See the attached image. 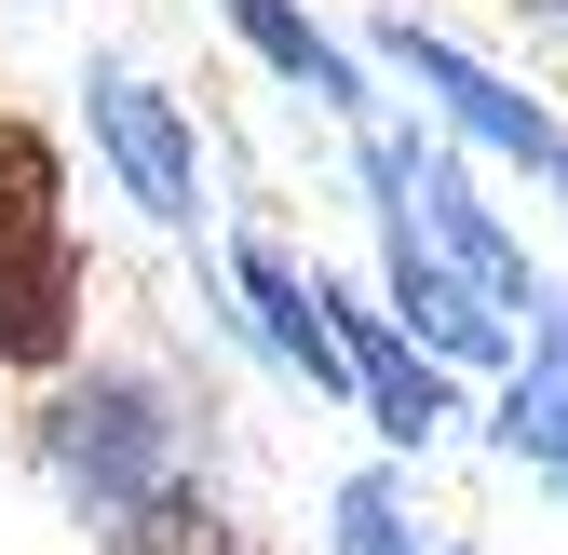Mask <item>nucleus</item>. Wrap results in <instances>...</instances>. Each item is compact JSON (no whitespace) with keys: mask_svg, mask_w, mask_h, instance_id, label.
<instances>
[{"mask_svg":"<svg viewBox=\"0 0 568 555\" xmlns=\"http://www.w3.org/2000/svg\"><path fill=\"white\" fill-rule=\"evenodd\" d=\"M68 339H82L68 163L41 122H0V366H68Z\"/></svg>","mask_w":568,"mask_h":555,"instance_id":"nucleus-1","label":"nucleus"},{"mask_svg":"<svg viewBox=\"0 0 568 555\" xmlns=\"http://www.w3.org/2000/svg\"><path fill=\"white\" fill-rule=\"evenodd\" d=\"M41 461H54L95 515H122V502H150L163 474H176V421H163L150 380H68V393L41 406Z\"/></svg>","mask_w":568,"mask_h":555,"instance_id":"nucleus-2","label":"nucleus"},{"mask_svg":"<svg viewBox=\"0 0 568 555\" xmlns=\"http://www.w3.org/2000/svg\"><path fill=\"white\" fill-rule=\"evenodd\" d=\"M95 150H109V176L150 203V218H203V163H190V122H176V95H150L135 68H95Z\"/></svg>","mask_w":568,"mask_h":555,"instance_id":"nucleus-3","label":"nucleus"},{"mask_svg":"<svg viewBox=\"0 0 568 555\" xmlns=\"http://www.w3.org/2000/svg\"><path fill=\"white\" fill-rule=\"evenodd\" d=\"M393 54H406L419 82H434V95H447V109H460V122L487 135V150H515V163H541V176L568 190V135H555V122H541V109H528L515 82H487V68H474V54H447L434 28H393Z\"/></svg>","mask_w":568,"mask_h":555,"instance_id":"nucleus-4","label":"nucleus"},{"mask_svg":"<svg viewBox=\"0 0 568 555\" xmlns=\"http://www.w3.org/2000/svg\"><path fill=\"white\" fill-rule=\"evenodd\" d=\"M244 299H257V325L284 339V366H312V393H352V339L325 325V299H312L271 244H244Z\"/></svg>","mask_w":568,"mask_h":555,"instance_id":"nucleus-5","label":"nucleus"},{"mask_svg":"<svg viewBox=\"0 0 568 555\" xmlns=\"http://www.w3.org/2000/svg\"><path fill=\"white\" fill-rule=\"evenodd\" d=\"M109 555H244V528H231L217 502H190L176 474H163L150 502H122V515H109Z\"/></svg>","mask_w":568,"mask_h":555,"instance_id":"nucleus-6","label":"nucleus"},{"mask_svg":"<svg viewBox=\"0 0 568 555\" xmlns=\"http://www.w3.org/2000/svg\"><path fill=\"white\" fill-rule=\"evenodd\" d=\"M352 393H366V406H379V434H393V447H419V434H434V421H447V393H434V366H406V353H393V339H379V325H366V339H352Z\"/></svg>","mask_w":568,"mask_h":555,"instance_id":"nucleus-7","label":"nucleus"},{"mask_svg":"<svg viewBox=\"0 0 568 555\" xmlns=\"http://www.w3.org/2000/svg\"><path fill=\"white\" fill-rule=\"evenodd\" d=\"M231 28L271 54V68H298V82L325 95V109H352V95H366V82H352V54L325 41V28H298V14H284V0H231Z\"/></svg>","mask_w":568,"mask_h":555,"instance_id":"nucleus-8","label":"nucleus"},{"mask_svg":"<svg viewBox=\"0 0 568 555\" xmlns=\"http://www.w3.org/2000/svg\"><path fill=\"white\" fill-rule=\"evenodd\" d=\"M501 434H515V447H541V461H568V312L541 325V353L515 366V406H501Z\"/></svg>","mask_w":568,"mask_h":555,"instance_id":"nucleus-9","label":"nucleus"},{"mask_svg":"<svg viewBox=\"0 0 568 555\" xmlns=\"http://www.w3.org/2000/svg\"><path fill=\"white\" fill-rule=\"evenodd\" d=\"M338 555H434V542H406L393 488H352V502H338Z\"/></svg>","mask_w":568,"mask_h":555,"instance_id":"nucleus-10","label":"nucleus"},{"mask_svg":"<svg viewBox=\"0 0 568 555\" xmlns=\"http://www.w3.org/2000/svg\"><path fill=\"white\" fill-rule=\"evenodd\" d=\"M555 14H568V0H555Z\"/></svg>","mask_w":568,"mask_h":555,"instance_id":"nucleus-11","label":"nucleus"}]
</instances>
